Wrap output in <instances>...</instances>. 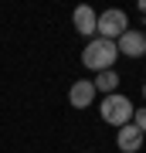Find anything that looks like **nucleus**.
<instances>
[{
	"label": "nucleus",
	"mask_w": 146,
	"mask_h": 153,
	"mask_svg": "<svg viewBox=\"0 0 146 153\" xmlns=\"http://www.w3.org/2000/svg\"><path fill=\"white\" fill-rule=\"evenodd\" d=\"M116 58H119V48H116V41H105V38H92L82 51V65L92 71H112Z\"/></svg>",
	"instance_id": "nucleus-1"
},
{
	"label": "nucleus",
	"mask_w": 146,
	"mask_h": 153,
	"mask_svg": "<svg viewBox=\"0 0 146 153\" xmlns=\"http://www.w3.org/2000/svg\"><path fill=\"white\" fill-rule=\"evenodd\" d=\"M99 112H102V119L109 123V126H126L133 119V102L126 95H119V92H112V95H105L102 99V105H99Z\"/></svg>",
	"instance_id": "nucleus-2"
},
{
	"label": "nucleus",
	"mask_w": 146,
	"mask_h": 153,
	"mask_svg": "<svg viewBox=\"0 0 146 153\" xmlns=\"http://www.w3.org/2000/svg\"><path fill=\"white\" fill-rule=\"evenodd\" d=\"M129 31V17H126V10H119V7H109V10L99 14V38L105 41H119L122 34Z\"/></svg>",
	"instance_id": "nucleus-3"
},
{
	"label": "nucleus",
	"mask_w": 146,
	"mask_h": 153,
	"mask_svg": "<svg viewBox=\"0 0 146 153\" xmlns=\"http://www.w3.org/2000/svg\"><path fill=\"white\" fill-rule=\"evenodd\" d=\"M116 48H119V55H126V58H143L146 55V34L129 27L119 41H116Z\"/></svg>",
	"instance_id": "nucleus-4"
},
{
	"label": "nucleus",
	"mask_w": 146,
	"mask_h": 153,
	"mask_svg": "<svg viewBox=\"0 0 146 153\" xmlns=\"http://www.w3.org/2000/svg\"><path fill=\"white\" fill-rule=\"evenodd\" d=\"M71 21H75V31H78V34H85L88 41L95 38V31H99V14H95V10H92L88 4L75 7V14H71Z\"/></svg>",
	"instance_id": "nucleus-5"
},
{
	"label": "nucleus",
	"mask_w": 146,
	"mask_h": 153,
	"mask_svg": "<svg viewBox=\"0 0 146 153\" xmlns=\"http://www.w3.org/2000/svg\"><path fill=\"white\" fill-rule=\"evenodd\" d=\"M95 85L88 82V78H82V82H71V88H68V102L75 105V109H88V105L95 102Z\"/></svg>",
	"instance_id": "nucleus-6"
},
{
	"label": "nucleus",
	"mask_w": 146,
	"mask_h": 153,
	"mask_svg": "<svg viewBox=\"0 0 146 153\" xmlns=\"http://www.w3.org/2000/svg\"><path fill=\"white\" fill-rule=\"evenodd\" d=\"M143 136L146 133H139L133 123H126V126H119V136H116V146H119L122 153H136L143 146Z\"/></svg>",
	"instance_id": "nucleus-7"
},
{
	"label": "nucleus",
	"mask_w": 146,
	"mask_h": 153,
	"mask_svg": "<svg viewBox=\"0 0 146 153\" xmlns=\"http://www.w3.org/2000/svg\"><path fill=\"white\" fill-rule=\"evenodd\" d=\"M95 92H105V95H112L116 92V85H119V75L116 71H99V78H95Z\"/></svg>",
	"instance_id": "nucleus-8"
},
{
	"label": "nucleus",
	"mask_w": 146,
	"mask_h": 153,
	"mask_svg": "<svg viewBox=\"0 0 146 153\" xmlns=\"http://www.w3.org/2000/svg\"><path fill=\"white\" fill-rule=\"evenodd\" d=\"M133 126L139 133H146V105H143V109H133Z\"/></svg>",
	"instance_id": "nucleus-9"
},
{
	"label": "nucleus",
	"mask_w": 146,
	"mask_h": 153,
	"mask_svg": "<svg viewBox=\"0 0 146 153\" xmlns=\"http://www.w3.org/2000/svg\"><path fill=\"white\" fill-rule=\"evenodd\" d=\"M143 99H146V82H143Z\"/></svg>",
	"instance_id": "nucleus-10"
}]
</instances>
